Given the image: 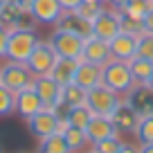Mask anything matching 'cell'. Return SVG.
<instances>
[{"label":"cell","mask_w":153,"mask_h":153,"mask_svg":"<svg viewBox=\"0 0 153 153\" xmlns=\"http://www.w3.org/2000/svg\"><path fill=\"white\" fill-rule=\"evenodd\" d=\"M101 83L106 88H110L113 92L126 97L131 92V88L135 86V79L131 74L128 61H117V59H110L106 65H101Z\"/></svg>","instance_id":"6da1fadb"},{"label":"cell","mask_w":153,"mask_h":153,"mask_svg":"<svg viewBox=\"0 0 153 153\" xmlns=\"http://www.w3.org/2000/svg\"><path fill=\"white\" fill-rule=\"evenodd\" d=\"M38 34L36 29H9V41H7V56L5 61L25 63L34 48L38 45Z\"/></svg>","instance_id":"7a4b0ae2"},{"label":"cell","mask_w":153,"mask_h":153,"mask_svg":"<svg viewBox=\"0 0 153 153\" xmlns=\"http://www.w3.org/2000/svg\"><path fill=\"white\" fill-rule=\"evenodd\" d=\"M124 97L113 92L110 88H106L104 83L95 86L92 90H88V97H86V106L92 110V115H104V117H110L115 113V108L122 104Z\"/></svg>","instance_id":"3957f363"},{"label":"cell","mask_w":153,"mask_h":153,"mask_svg":"<svg viewBox=\"0 0 153 153\" xmlns=\"http://www.w3.org/2000/svg\"><path fill=\"white\" fill-rule=\"evenodd\" d=\"M0 83L16 95V92L25 90V88H32L34 74L29 72V68L25 63L5 61V65H0Z\"/></svg>","instance_id":"277c9868"},{"label":"cell","mask_w":153,"mask_h":153,"mask_svg":"<svg viewBox=\"0 0 153 153\" xmlns=\"http://www.w3.org/2000/svg\"><path fill=\"white\" fill-rule=\"evenodd\" d=\"M48 43L52 45V50L56 52V56L61 59H81L83 52V38L76 36L72 32H65V29H56L50 34Z\"/></svg>","instance_id":"5b68a950"},{"label":"cell","mask_w":153,"mask_h":153,"mask_svg":"<svg viewBox=\"0 0 153 153\" xmlns=\"http://www.w3.org/2000/svg\"><path fill=\"white\" fill-rule=\"evenodd\" d=\"M56 52L52 50V45L48 41H38V45L34 48V52L29 54V59L25 61V65L29 68L34 76H48L52 74V68L56 63Z\"/></svg>","instance_id":"8992f818"},{"label":"cell","mask_w":153,"mask_h":153,"mask_svg":"<svg viewBox=\"0 0 153 153\" xmlns=\"http://www.w3.org/2000/svg\"><path fill=\"white\" fill-rule=\"evenodd\" d=\"M32 88L36 90V95L41 97L45 108H52V110H56L59 115H63V110H61L63 108V101H61L63 86H59L52 76L48 74V76H34Z\"/></svg>","instance_id":"52a82bcc"},{"label":"cell","mask_w":153,"mask_h":153,"mask_svg":"<svg viewBox=\"0 0 153 153\" xmlns=\"http://www.w3.org/2000/svg\"><path fill=\"white\" fill-rule=\"evenodd\" d=\"M0 25H5L7 29H36V20L32 18L29 9L16 5L14 0H7L0 9Z\"/></svg>","instance_id":"ba28073f"},{"label":"cell","mask_w":153,"mask_h":153,"mask_svg":"<svg viewBox=\"0 0 153 153\" xmlns=\"http://www.w3.org/2000/svg\"><path fill=\"white\" fill-rule=\"evenodd\" d=\"M120 11L117 9H110V7H104L101 14L92 20V34L101 41H113L117 34H120Z\"/></svg>","instance_id":"9c48e42d"},{"label":"cell","mask_w":153,"mask_h":153,"mask_svg":"<svg viewBox=\"0 0 153 153\" xmlns=\"http://www.w3.org/2000/svg\"><path fill=\"white\" fill-rule=\"evenodd\" d=\"M29 14L36 25H56L63 16V7L59 5V0H32Z\"/></svg>","instance_id":"30bf717a"},{"label":"cell","mask_w":153,"mask_h":153,"mask_svg":"<svg viewBox=\"0 0 153 153\" xmlns=\"http://www.w3.org/2000/svg\"><path fill=\"white\" fill-rule=\"evenodd\" d=\"M56 124H59V113L52 110V108H43L41 113L32 115L27 120V126H29V131H32V135L38 137V140L56 133Z\"/></svg>","instance_id":"8fae6325"},{"label":"cell","mask_w":153,"mask_h":153,"mask_svg":"<svg viewBox=\"0 0 153 153\" xmlns=\"http://www.w3.org/2000/svg\"><path fill=\"white\" fill-rule=\"evenodd\" d=\"M113 59L110 54V45L108 41H101L92 34L90 38L83 41V52H81V61H88V63H95V65H106V63Z\"/></svg>","instance_id":"7c38bea8"},{"label":"cell","mask_w":153,"mask_h":153,"mask_svg":"<svg viewBox=\"0 0 153 153\" xmlns=\"http://www.w3.org/2000/svg\"><path fill=\"white\" fill-rule=\"evenodd\" d=\"M124 99L131 104V108H133L140 117L153 115V90H149L144 83H135Z\"/></svg>","instance_id":"4fadbf2b"},{"label":"cell","mask_w":153,"mask_h":153,"mask_svg":"<svg viewBox=\"0 0 153 153\" xmlns=\"http://www.w3.org/2000/svg\"><path fill=\"white\" fill-rule=\"evenodd\" d=\"M117 128H115L113 120L110 117H104V115H92V120L88 122L86 126V137H88V144H97L106 137H115Z\"/></svg>","instance_id":"5bb4252c"},{"label":"cell","mask_w":153,"mask_h":153,"mask_svg":"<svg viewBox=\"0 0 153 153\" xmlns=\"http://www.w3.org/2000/svg\"><path fill=\"white\" fill-rule=\"evenodd\" d=\"M108 45H110L113 59H117V61H131L137 54V36H133V34L120 32Z\"/></svg>","instance_id":"9a60e30c"},{"label":"cell","mask_w":153,"mask_h":153,"mask_svg":"<svg viewBox=\"0 0 153 153\" xmlns=\"http://www.w3.org/2000/svg\"><path fill=\"white\" fill-rule=\"evenodd\" d=\"M110 120H113L117 133H135V126H137V122H140V115L131 108V104L126 99H122V104L115 108L113 115H110Z\"/></svg>","instance_id":"2e32d148"},{"label":"cell","mask_w":153,"mask_h":153,"mask_svg":"<svg viewBox=\"0 0 153 153\" xmlns=\"http://www.w3.org/2000/svg\"><path fill=\"white\" fill-rule=\"evenodd\" d=\"M56 29H65V32H72L76 36H81L83 41L92 36V23L83 20L76 11H63V16L59 18V23L54 25Z\"/></svg>","instance_id":"e0dca14e"},{"label":"cell","mask_w":153,"mask_h":153,"mask_svg":"<svg viewBox=\"0 0 153 153\" xmlns=\"http://www.w3.org/2000/svg\"><path fill=\"white\" fill-rule=\"evenodd\" d=\"M43 108L45 106H43V101H41V97L36 95L34 88H25V90L16 92V113H18L20 117L29 120L32 115L41 113Z\"/></svg>","instance_id":"ac0fdd59"},{"label":"cell","mask_w":153,"mask_h":153,"mask_svg":"<svg viewBox=\"0 0 153 153\" xmlns=\"http://www.w3.org/2000/svg\"><path fill=\"white\" fill-rule=\"evenodd\" d=\"M72 83L81 86L83 90H92L95 86L101 83V68L95 65V63H88V61H79V68H76V74H74Z\"/></svg>","instance_id":"d6986e66"},{"label":"cell","mask_w":153,"mask_h":153,"mask_svg":"<svg viewBox=\"0 0 153 153\" xmlns=\"http://www.w3.org/2000/svg\"><path fill=\"white\" fill-rule=\"evenodd\" d=\"M79 61L81 59H56L52 68V79L59 83V86H68V83L74 81V74H76V68H79Z\"/></svg>","instance_id":"ffe728a7"},{"label":"cell","mask_w":153,"mask_h":153,"mask_svg":"<svg viewBox=\"0 0 153 153\" xmlns=\"http://www.w3.org/2000/svg\"><path fill=\"white\" fill-rule=\"evenodd\" d=\"M63 115H65V120H68V124H70V126L81 128V131H86L88 122L92 120V110L88 108L86 104H83V106H72V108H65V110H63Z\"/></svg>","instance_id":"44dd1931"},{"label":"cell","mask_w":153,"mask_h":153,"mask_svg":"<svg viewBox=\"0 0 153 153\" xmlns=\"http://www.w3.org/2000/svg\"><path fill=\"white\" fill-rule=\"evenodd\" d=\"M86 97H88V90H83V88L76 86V83H68V86H63V92H61L63 108L83 106V104H86Z\"/></svg>","instance_id":"7402d4cb"},{"label":"cell","mask_w":153,"mask_h":153,"mask_svg":"<svg viewBox=\"0 0 153 153\" xmlns=\"http://www.w3.org/2000/svg\"><path fill=\"white\" fill-rule=\"evenodd\" d=\"M38 153H72V151H70V146H68L63 133H52V135L41 140Z\"/></svg>","instance_id":"603a6c76"},{"label":"cell","mask_w":153,"mask_h":153,"mask_svg":"<svg viewBox=\"0 0 153 153\" xmlns=\"http://www.w3.org/2000/svg\"><path fill=\"white\" fill-rule=\"evenodd\" d=\"M128 68H131V74H133L135 83H146V79L151 76V72H153V61L133 56L128 61Z\"/></svg>","instance_id":"cb8c5ba5"},{"label":"cell","mask_w":153,"mask_h":153,"mask_svg":"<svg viewBox=\"0 0 153 153\" xmlns=\"http://www.w3.org/2000/svg\"><path fill=\"white\" fill-rule=\"evenodd\" d=\"M153 9V0H128L124 7H122V14L124 16H131V18H137V20H144V16Z\"/></svg>","instance_id":"d4e9b609"},{"label":"cell","mask_w":153,"mask_h":153,"mask_svg":"<svg viewBox=\"0 0 153 153\" xmlns=\"http://www.w3.org/2000/svg\"><path fill=\"white\" fill-rule=\"evenodd\" d=\"M135 140L142 144H153V115H146V117H140L137 126H135Z\"/></svg>","instance_id":"484cf974"},{"label":"cell","mask_w":153,"mask_h":153,"mask_svg":"<svg viewBox=\"0 0 153 153\" xmlns=\"http://www.w3.org/2000/svg\"><path fill=\"white\" fill-rule=\"evenodd\" d=\"M63 137H65V142H68V146H70V151H72V153H74V151H81V149L88 144L86 131L74 128V126H70V128L63 133Z\"/></svg>","instance_id":"4316f807"},{"label":"cell","mask_w":153,"mask_h":153,"mask_svg":"<svg viewBox=\"0 0 153 153\" xmlns=\"http://www.w3.org/2000/svg\"><path fill=\"white\" fill-rule=\"evenodd\" d=\"M11 113H16V95L0 83V117H7Z\"/></svg>","instance_id":"83f0119b"},{"label":"cell","mask_w":153,"mask_h":153,"mask_svg":"<svg viewBox=\"0 0 153 153\" xmlns=\"http://www.w3.org/2000/svg\"><path fill=\"white\" fill-rule=\"evenodd\" d=\"M120 29L126 34H133V36H142L144 34V23L137 18H131V16H124L120 11Z\"/></svg>","instance_id":"f1b7e54d"},{"label":"cell","mask_w":153,"mask_h":153,"mask_svg":"<svg viewBox=\"0 0 153 153\" xmlns=\"http://www.w3.org/2000/svg\"><path fill=\"white\" fill-rule=\"evenodd\" d=\"M104 7H106V5H95V2H86V0H83V2H81V5H79V7H76L74 11H76V14H79V16H81L83 20H88V23H92V20H95L97 16L101 14V9H104Z\"/></svg>","instance_id":"f546056e"},{"label":"cell","mask_w":153,"mask_h":153,"mask_svg":"<svg viewBox=\"0 0 153 153\" xmlns=\"http://www.w3.org/2000/svg\"><path fill=\"white\" fill-rule=\"evenodd\" d=\"M122 144L124 142L120 140V135H115V137H106V140H101V142L92 144V149H95L97 153H120Z\"/></svg>","instance_id":"4dcf8cb0"},{"label":"cell","mask_w":153,"mask_h":153,"mask_svg":"<svg viewBox=\"0 0 153 153\" xmlns=\"http://www.w3.org/2000/svg\"><path fill=\"white\" fill-rule=\"evenodd\" d=\"M135 56L153 61V36H151V34H142V36H137V54H135Z\"/></svg>","instance_id":"1f68e13d"},{"label":"cell","mask_w":153,"mask_h":153,"mask_svg":"<svg viewBox=\"0 0 153 153\" xmlns=\"http://www.w3.org/2000/svg\"><path fill=\"white\" fill-rule=\"evenodd\" d=\"M7 41H9V29L0 25V59L7 56Z\"/></svg>","instance_id":"d6a6232c"},{"label":"cell","mask_w":153,"mask_h":153,"mask_svg":"<svg viewBox=\"0 0 153 153\" xmlns=\"http://www.w3.org/2000/svg\"><path fill=\"white\" fill-rule=\"evenodd\" d=\"M81 2H83V0H59V5L63 7V11H74Z\"/></svg>","instance_id":"836d02e7"},{"label":"cell","mask_w":153,"mask_h":153,"mask_svg":"<svg viewBox=\"0 0 153 153\" xmlns=\"http://www.w3.org/2000/svg\"><path fill=\"white\" fill-rule=\"evenodd\" d=\"M142 23H144V34H151V36H153V9L144 16Z\"/></svg>","instance_id":"e575fe53"},{"label":"cell","mask_w":153,"mask_h":153,"mask_svg":"<svg viewBox=\"0 0 153 153\" xmlns=\"http://www.w3.org/2000/svg\"><path fill=\"white\" fill-rule=\"evenodd\" d=\"M120 153H140V146H135V144L124 142V144H122V149H120Z\"/></svg>","instance_id":"d590c367"},{"label":"cell","mask_w":153,"mask_h":153,"mask_svg":"<svg viewBox=\"0 0 153 153\" xmlns=\"http://www.w3.org/2000/svg\"><path fill=\"white\" fill-rule=\"evenodd\" d=\"M126 2H128V0H106V5H108L110 9H117V11H120Z\"/></svg>","instance_id":"8d00e7d4"},{"label":"cell","mask_w":153,"mask_h":153,"mask_svg":"<svg viewBox=\"0 0 153 153\" xmlns=\"http://www.w3.org/2000/svg\"><path fill=\"white\" fill-rule=\"evenodd\" d=\"M140 153H153V144H142V146H140Z\"/></svg>","instance_id":"74e56055"},{"label":"cell","mask_w":153,"mask_h":153,"mask_svg":"<svg viewBox=\"0 0 153 153\" xmlns=\"http://www.w3.org/2000/svg\"><path fill=\"white\" fill-rule=\"evenodd\" d=\"M16 5H20V7H25V9H29V5H32V0H14Z\"/></svg>","instance_id":"f35d334b"},{"label":"cell","mask_w":153,"mask_h":153,"mask_svg":"<svg viewBox=\"0 0 153 153\" xmlns=\"http://www.w3.org/2000/svg\"><path fill=\"white\" fill-rule=\"evenodd\" d=\"M144 86H146L149 90H153V72H151V76H149V79H146V83H144Z\"/></svg>","instance_id":"ab89813d"},{"label":"cell","mask_w":153,"mask_h":153,"mask_svg":"<svg viewBox=\"0 0 153 153\" xmlns=\"http://www.w3.org/2000/svg\"><path fill=\"white\" fill-rule=\"evenodd\" d=\"M86 2H95V5H106V0H86Z\"/></svg>","instance_id":"60d3db41"},{"label":"cell","mask_w":153,"mask_h":153,"mask_svg":"<svg viewBox=\"0 0 153 153\" xmlns=\"http://www.w3.org/2000/svg\"><path fill=\"white\" fill-rule=\"evenodd\" d=\"M5 2H7V0H0V9H2V7H5Z\"/></svg>","instance_id":"b9f144b4"},{"label":"cell","mask_w":153,"mask_h":153,"mask_svg":"<svg viewBox=\"0 0 153 153\" xmlns=\"http://www.w3.org/2000/svg\"><path fill=\"white\" fill-rule=\"evenodd\" d=\"M86 153H97V151H95V149H90V151H86Z\"/></svg>","instance_id":"7bdbcfd3"},{"label":"cell","mask_w":153,"mask_h":153,"mask_svg":"<svg viewBox=\"0 0 153 153\" xmlns=\"http://www.w3.org/2000/svg\"><path fill=\"white\" fill-rule=\"evenodd\" d=\"M0 153H2V146H0Z\"/></svg>","instance_id":"ee69618b"}]
</instances>
